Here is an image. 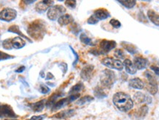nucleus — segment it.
<instances>
[{
    "label": "nucleus",
    "mask_w": 159,
    "mask_h": 120,
    "mask_svg": "<svg viewBox=\"0 0 159 120\" xmlns=\"http://www.w3.org/2000/svg\"><path fill=\"white\" fill-rule=\"evenodd\" d=\"M128 85H129L130 87L135 89H139V90H141V89H143L144 88V83L139 77L132 78L129 81Z\"/></svg>",
    "instance_id": "2eb2a0df"
},
{
    "label": "nucleus",
    "mask_w": 159,
    "mask_h": 120,
    "mask_svg": "<svg viewBox=\"0 0 159 120\" xmlns=\"http://www.w3.org/2000/svg\"><path fill=\"white\" fill-rule=\"evenodd\" d=\"M123 65L125 68V71L130 75H135L136 73L137 69L134 66L133 63L130 59H125L123 62Z\"/></svg>",
    "instance_id": "f3484780"
},
{
    "label": "nucleus",
    "mask_w": 159,
    "mask_h": 120,
    "mask_svg": "<svg viewBox=\"0 0 159 120\" xmlns=\"http://www.w3.org/2000/svg\"><path fill=\"white\" fill-rule=\"evenodd\" d=\"M116 81L115 73L110 69H105L103 71V74L100 78V83L103 87L106 89H111Z\"/></svg>",
    "instance_id": "20e7f679"
},
{
    "label": "nucleus",
    "mask_w": 159,
    "mask_h": 120,
    "mask_svg": "<svg viewBox=\"0 0 159 120\" xmlns=\"http://www.w3.org/2000/svg\"><path fill=\"white\" fill-rule=\"evenodd\" d=\"M94 69V66L93 65L89 64V65L85 66L80 72V77L85 81H90L93 75Z\"/></svg>",
    "instance_id": "f8f14e48"
},
{
    "label": "nucleus",
    "mask_w": 159,
    "mask_h": 120,
    "mask_svg": "<svg viewBox=\"0 0 159 120\" xmlns=\"http://www.w3.org/2000/svg\"><path fill=\"white\" fill-rule=\"evenodd\" d=\"M113 102L119 110L123 112H127L133 107V101L131 96L122 91L116 93L114 95Z\"/></svg>",
    "instance_id": "f257e3e1"
},
{
    "label": "nucleus",
    "mask_w": 159,
    "mask_h": 120,
    "mask_svg": "<svg viewBox=\"0 0 159 120\" xmlns=\"http://www.w3.org/2000/svg\"><path fill=\"white\" fill-rule=\"evenodd\" d=\"M0 117L15 119L17 117V115L10 106L5 104L0 105Z\"/></svg>",
    "instance_id": "9d476101"
},
{
    "label": "nucleus",
    "mask_w": 159,
    "mask_h": 120,
    "mask_svg": "<svg viewBox=\"0 0 159 120\" xmlns=\"http://www.w3.org/2000/svg\"><path fill=\"white\" fill-rule=\"evenodd\" d=\"M13 58H14V57L12 56V55L7 54L6 52H2V51H0V61H1V60H8V59H10Z\"/></svg>",
    "instance_id": "72a5a7b5"
},
{
    "label": "nucleus",
    "mask_w": 159,
    "mask_h": 120,
    "mask_svg": "<svg viewBox=\"0 0 159 120\" xmlns=\"http://www.w3.org/2000/svg\"><path fill=\"white\" fill-rule=\"evenodd\" d=\"M150 69L152 70L153 72H154V73L159 77V67H158V66L153 65V66H150Z\"/></svg>",
    "instance_id": "79ce46f5"
},
{
    "label": "nucleus",
    "mask_w": 159,
    "mask_h": 120,
    "mask_svg": "<svg viewBox=\"0 0 159 120\" xmlns=\"http://www.w3.org/2000/svg\"><path fill=\"white\" fill-rule=\"evenodd\" d=\"M45 114H43V115H40V116H32V117L30 118L29 120H44L46 117Z\"/></svg>",
    "instance_id": "ea45409f"
},
{
    "label": "nucleus",
    "mask_w": 159,
    "mask_h": 120,
    "mask_svg": "<svg viewBox=\"0 0 159 120\" xmlns=\"http://www.w3.org/2000/svg\"><path fill=\"white\" fill-rule=\"evenodd\" d=\"M2 47L5 49H7V50H10V49H13L12 43H11V39H7L2 42Z\"/></svg>",
    "instance_id": "473e14b6"
},
{
    "label": "nucleus",
    "mask_w": 159,
    "mask_h": 120,
    "mask_svg": "<svg viewBox=\"0 0 159 120\" xmlns=\"http://www.w3.org/2000/svg\"><path fill=\"white\" fill-rule=\"evenodd\" d=\"M57 22L61 26H66L74 22V18L69 14H64L57 19Z\"/></svg>",
    "instance_id": "a211bd4d"
},
{
    "label": "nucleus",
    "mask_w": 159,
    "mask_h": 120,
    "mask_svg": "<svg viewBox=\"0 0 159 120\" xmlns=\"http://www.w3.org/2000/svg\"><path fill=\"white\" fill-rule=\"evenodd\" d=\"M0 37H1V35H0Z\"/></svg>",
    "instance_id": "de8ad7c7"
},
{
    "label": "nucleus",
    "mask_w": 159,
    "mask_h": 120,
    "mask_svg": "<svg viewBox=\"0 0 159 120\" xmlns=\"http://www.w3.org/2000/svg\"><path fill=\"white\" fill-rule=\"evenodd\" d=\"M17 16V11L10 7H5L0 12V20L10 22L14 20Z\"/></svg>",
    "instance_id": "6e6552de"
},
{
    "label": "nucleus",
    "mask_w": 159,
    "mask_h": 120,
    "mask_svg": "<svg viewBox=\"0 0 159 120\" xmlns=\"http://www.w3.org/2000/svg\"><path fill=\"white\" fill-rule=\"evenodd\" d=\"M103 65H104L106 67L112 69H116L118 71H122L124 68L123 63L119 59H114L112 58H105L102 60Z\"/></svg>",
    "instance_id": "423d86ee"
},
{
    "label": "nucleus",
    "mask_w": 159,
    "mask_h": 120,
    "mask_svg": "<svg viewBox=\"0 0 159 120\" xmlns=\"http://www.w3.org/2000/svg\"><path fill=\"white\" fill-rule=\"evenodd\" d=\"M39 90L42 93V94H47V93H49V91H50V89H49L47 85L43 84V85H40Z\"/></svg>",
    "instance_id": "e433bc0d"
},
{
    "label": "nucleus",
    "mask_w": 159,
    "mask_h": 120,
    "mask_svg": "<svg viewBox=\"0 0 159 120\" xmlns=\"http://www.w3.org/2000/svg\"><path fill=\"white\" fill-rule=\"evenodd\" d=\"M144 75L147 78V83L146 84L144 83V87H146L147 91L152 95L156 94L158 91V82H157L156 78L150 71H146Z\"/></svg>",
    "instance_id": "7ed1b4c3"
},
{
    "label": "nucleus",
    "mask_w": 159,
    "mask_h": 120,
    "mask_svg": "<svg viewBox=\"0 0 159 120\" xmlns=\"http://www.w3.org/2000/svg\"><path fill=\"white\" fill-rule=\"evenodd\" d=\"M46 32V25L44 21L36 20L29 24L27 28V33L32 39L37 40H41L45 35Z\"/></svg>",
    "instance_id": "f03ea898"
},
{
    "label": "nucleus",
    "mask_w": 159,
    "mask_h": 120,
    "mask_svg": "<svg viewBox=\"0 0 159 120\" xmlns=\"http://www.w3.org/2000/svg\"><path fill=\"white\" fill-rule=\"evenodd\" d=\"M80 40L81 41V43H83L85 45H89V46H94V43L92 42V40L86 35V33H82L80 35Z\"/></svg>",
    "instance_id": "bb28decb"
},
{
    "label": "nucleus",
    "mask_w": 159,
    "mask_h": 120,
    "mask_svg": "<svg viewBox=\"0 0 159 120\" xmlns=\"http://www.w3.org/2000/svg\"><path fill=\"white\" fill-rule=\"evenodd\" d=\"M133 99L138 104H141L144 102H146L147 104H151L153 101V99L150 96L143 94L141 92H137L136 94H134Z\"/></svg>",
    "instance_id": "ddd939ff"
},
{
    "label": "nucleus",
    "mask_w": 159,
    "mask_h": 120,
    "mask_svg": "<svg viewBox=\"0 0 159 120\" xmlns=\"http://www.w3.org/2000/svg\"><path fill=\"white\" fill-rule=\"evenodd\" d=\"M11 43H12L13 48L16 49L23 48L26 44L25 41H24L22 38L19 37V36L16 38H13V39H11Z\"/></svg>",
    "instance_id": "6ab92c4d"
},
{
    "label": "nucleus",
    "mask_w": 159,
    "mask_h": 120,
    "mask_svg": "<svg viewBox=\"0 0 159 120\" xmlns=\"http://www.w3.org/2000/svg\"><path fill=\"white\" fill-rule=\"evenodd\" d=\"M23 2H24V3H27L28 5H30V4L35 2V1H23Z\"/></svg>",
    "instance_id": "a18cd8bd"
},
{
    "label": "nucleus",
    "mask_w": 159,
    "mask_h": 120,
    "mask_svg": "<svg viewBox=\"0 0 159 120\" xmlns=\"http://www.w3.org/2000/svg\"><path fill=\"white\" fill-rule=\"evenodd\" d=\"M119 3H120L122 6L128 9H131L136 5V2L135 0H128V1H118Z\"/></svg>",
    "instance_id": "cd10ccee"
},
{
    "label": "nucleus",
    "mask_w": 159,
    "mask_h": 120,
    "mask_svg": "<svg viewBox=\"0 0 159 120\" xmlns=\"http://www.w3.org/2000/svg\"><path fill=\"white\" fill-rule=\"evenodd\" d=\"M70 30L71 31H72L74 34H75V35H77V34L81 31V28H80V27L75 22H73L72 24H71Z\"/></svg>",
    "instance_id": "2f4dec72"
},
{
    "label": "nucleus",
    "mask_w": 159,
    "mask_h": 120,
    "mask_svg": "<svg viewBox=\"0 0 159 120\" xmlns=\"http://www.w3.org/2000/svg\"><path fill=\"white\" fill-rule=\"evenodd\" d=\"M84 89V85L83 83L80 82V83H77L76 85H74V86H72V89H70L69 91V94L70 95L72 94H79V92H80L83 89Z\"/></svg>",
    "instance_id": "a878e982"
},
{
    "label": "nucleus",
    "mask_w": 159,
    "mask_h": 120,
    "mask_svg": "<svg viewBox=\"0 0 159 120\" xmlns=\"http://www.w3.org/2000/svg\"><path fill=\"white\" fill-rule=\"evenodd\" d=\"M94 94L97 98L103 99L106 97L108 94L105 93L104 89L102 86H97L94 90Z\"/></svg>",
    "instance_id": "b1692460"
},
{
    "label": "nucleus",
    "mask_w": 159,
    "mask_h": 120,
    "mask_svg": "<svg viewBox=\"0 0 159 120\" xmlns=\"http://www.w3.org/2000/svg\"><path fill=\"white\" fill-rule=\"evenodd\" d=\"M66 7L61 5H53L47 10V17L49 20L55 21L66 13Z\"/></svg>",
    "instance_id": "39448f33"
},
{
    "label": "nucleus",
    "mask_w": 159,
    "mask_h": 120,
    "mask_svg": "<svg viewBox=\"0 0 159 120\" xmlns=\"http://www.w3.org/2000/svg\"><path fill=\"white\" fill-rule=\"evenodd\" d=\"M98 22H99V20L97 19L96 18L94 15L90 16L89 18V19L87 20V23L89 24H96L98 23Z\"/></svg>",
    "instance_id": "4c0bfd02"
},
{
    "label": "nucleus",
    "mask_w": 159,
    "mask_h": 120,
    "mask_svg": "<svg viewBox=\"0 0 159 120\" xmlns=\"http://www.w3.org/2000/svg\"><path fill=\"white\" fill-rule=\"evenodd\" d=\"M94 16L99 21V20H105L106 19L109 18V17L111 16V14L110 13L106 10V9L99 8L94 11Z\"/></svg>",
    "instance_id": "dca6fc26"
},
{
    "label": "nucleus",
    "mask_w": 159,
    "mask_h": 120,
    "mask_svg": "<svg viewBox=\"0 0 159 120\" xmlns=\"http://www.w3.org/2000/svg\"><path fill=\"white\" fill-rule=\"evenodd\" d=\"M7 31L8 32H10V33H16L17 35H19V37L22 38L23 39H27L29 41H30V43H32V41L30 40L27 36H26L25 35H24L22 32L20 31V29H19V27L18 25H12L10 26V27L8 28V30H7Z\"/></svg>",
    "instance_id": "5701e85b"
},
{
    "label": "nucleus",
    "mask_w": 159,
    "mask_h": 120,
    "mask_svg": "<svg viewBox=\"0 0 159 120\" xmlns=\"http://www.w3.org/2000/svg\"><path fill=\"white\" fill-rule=\"evenodd\" d=\"M52 78H54V76L52 75V74L50 73V72H48L47 77H46V80H47V81H49V80L52 79Z\"/></svg>",
    "instance_id": "c03bdc74"
},
{
    "label": "nucleus",
    "mask_w": 159,
    "mask_h": 120,
    "mask_svg": "<svg viewBox=\"0 0 159 120\" xmlns=\"http://www.w3.org/2000/svg\"><path fill=\"white\" fill-rule=\"evenodd\" d=\"M70 47V49H72V52H73V54L75 55V60H74V63H73V66H74L77 64V61H78V60H79V56H78V55H77V53L73 49V48H72V47Z\"/></svg>",
    "instance_id": "a19ab883"
},
{
    "label": "nucleus",
    "mask_w": 159,
    "mask_h": 120,
    "mask_svg": "<svg viewBox=\"0 0 159 120\" xmlns=\"http://www.w3.org/2000/svg\"><path fill=\"white\" fill-rule=\"evenodd\" d=\"M65 4L69 8L74 9L75 8L76 5H77V2L75 0H67V1H65Z\"/></svg>",
    "instance_id": "f704fd0d"
},
{
    "label": "nucleus",
    "mask_w": 159,
    "mask_h": 120,
    "mask_svg": "<svg viewBox=\"0 0 159 120\" xmlns=\"http://www.w3.org/2000/svg\"><path fill=\"white\" fill-rule=\"evenodd\" d=\"M54 3L55 2L52 1V0H43V1H40L36 5L35 9L36 12L39 13H44L49 10L51 7H52Z\"/></svg>",
    "instance_id": "9b49d317"
},
{
    "label": "nucleus",
    "mask_w": 159,
    "mask_h": 120,
    "mask_svg": "<svg viewBox=\"0 0 159 120\" xmlns=\"http://www.w3.org/2000/svg\"><path fill=\"white\" fill-rule=\"evenodd\" d=\"M147 17L155 25L159 27V14L153 10H149L147 11Z\"/></svg>",
    "instance_id": "412c9836"
},
{
    "label": "nucleus",
    "mask_w": 159,
    "mask_h": 120,
    "mask_svg": "<svg viewBox=\"0 0 159 120\" xmlns=\"http://www.w3.org/2000/svg\"><path fill=\"white\" fill-rule=\"evenodd\" d=\"M46 106V100H42L30 105V107L34 112H41Z\"/></svg>",
    "instance_id": "aec40b11"
},
{
    "label": "nucleus",
    "mask_w": 159,
    "mask_h": 120,
    "mask_svg": "<svg viewBox=\"0 0 159 120\" xmlns=\"http://www.w3.org/2000/svg\"><path fill=\"white\" fill-rule=\"evenodd\" d=\"M148 107H147L146 105L141 106V107L138 110L137 116L139 118H144L147 115V113H148Z\"/></svg>",
    "instance_id": "c756f323"
},
{
    "label": "nucleus",
    "mask_w": 159,
    "mask_h": 120,
    "mask_svg": "<svg viewBox=\"0 0 159 120\" xmlns=\"http://www.w3.org/2000/svg\"><path fill=\"white\" fill-rule=\"evenodd\" d=\"M94 100V97L91 96H89V95H86V96H84L83 97L80 98V100H78L77 102V104L80 105V106H82V105L89 103V102H92Z\"/></svg>",
    "instance_id": "c85d7f7f"
},
{
    "label": "nucleus",
    "mask_w": 159,
    "mask_h": 120,
    "mask_svg": "<svg viewBox=\"0 0 159 120\" xmlns=\"http://www.w3.org/2000/svg\"><path fill=\"white\" fill-rule=\"evenodd\" d=\"M122 45L123 46V47L124 48L125 50H127L128 52H129L130 53H131V54H135V53L137 52L136 51V47H134L133 45L132 44H130V43H122Z\"/></svg>",
    "instance_id": "7c9ffc66"
},
{
    "label": "nucleus",
    "mask_w": 159,
    "mask_h": 120,
    "mask_svg": "<svg viewBox=\"0 0 159 120\" xmlns=\"http://www.w3.org/2000/svg\"><path fill=\"white\" fill-rule=\"evenodd\" d=\"M110 24H111V25L113 27H114V28H119L122 25L121 22H120L117 19H113L110 21Z\"/></svg>",
    "instance_id": "c9c22d12"
},
{
    "label": "nucleus",
    "mask_w": 159,
    "mask_h": 120,
    "mask_svg": "<svg viewBox=\"0 0 159 120\" xmlns=\"http://www.w3.org/2000/svg\"><path fill=\"white\" fill-rule=\"evenodd\" d=\"M116 47V42L115 41H109V40L103 39L99 43V51L100 55H104L108 53L112 49Z\"/></svg>",
    "instance_id": "1a4fd4ad"
},
{
    "label": "nucleus",
    "mask_w": 159,
    "mask_h": 120,
    "mask_svg": "<svg viewBox=\"0 0 159 120\" xmlns=\"http://www.w3.org/2000/svg\"><path fill=\"white\" fill-rule=\"evenodd\" d=\"M80 96V94H72L70 95L69 97H68L61 99V100H58L57 102H55L54 106L52 107V110L53 111H54V110H60L61 108H62L63 107H64V106H66V105L71 103V102H72L73 101L76 100L77 99L79 98Z\"/></svg>",
    "instance_id": "0eeeda50"
},
{
    "label": "nucleus",
    "mask_w": 159,
    "mask_h": 120,
    "mask_svg": "<svg viewBox=\"0 0 159 120\" xmlns=\"http://www.w3.org/2000/svg\"><path fill=\"white\" fill-rule=\"evenodd\" d=\"M74 114V110L71 109V110H62V111L59 112L53 116V118H56V119H66V118L72 117Z\"/></svg>",
    "instance_id": "4be33fe9"
},
{
    "label": "nucleus",
    "mask_w": 159,
    "mask_h": 120,
    "mask_svg": "<svg viewBox=\"0 0 159 120\" xmlns=\"http://www.w3.org/2000/svg\"><path fill=\"white\" fill-rule=\"evenodd\" d=\"M6 120H8V119H6Z\"/></svg>",
    "instance_id": "49530a36"
},
{
    "label": "nucleus",
    "mask_w": 159,
    "mask_h": 120,
    "mask_svg": "<svg viewBox=\"0 0 159 120\" xmlns=\"http://www.w3.org/2000/svg\"><path fill=\"white\" fill-rule=\"evenodd\" d=\"M61 96H62V94H59V93H55V94H52L50 97L48 99L47 101H46V106H47V108L52 107V106L55 105V102H56L57 99L60 97Z\"/></svg>",
    "instance_id": "393cba45"
},
{
    "label": "nucleus",
    "mask_w": 159,
    "mask_h": 120,
    "mask_svg": "<svg viewBox=\"0 0 159 120\" xmlns=\"http://www.w3.org/2000/svg\"><path fill=\"white\" fill-rule=\"evenodd\" d=\"M133 64L135 67L139 70H142L147 68L148 65V60L142 57L138 56L133 58Z\"/></svg>",
    "instance_id": "4468645a"
},
{
    "label": "nucleus",
    "mask_w": 159,
    "mask_h": 120,
    "mask_svg": "<svg viewBox=\"0 0 159 120\" xmlns=\"http://www.w3.org/2000/svg\"><path fill=\"white\" fill-rule=\"evenodd\" d=\"M24 70H25V66H20V67H19L18 69H16L15 72H17V73H22V72H24Z\"/></svg>",
    "instance_id": "37998d69"
},
{
    "label": "nucleus",
    "mask_w": 159,
    "mask_h": 120,
    "mask_svg": "<svg viewBox=\"0 0 159 120\" xmlns=\"http://www.w3.org/2000/svg\"><path fill=\"white\" fill-rule=\"evenodd\" d=\"M114 56L117 58H124V52L122 50V49H116L114 53Z\"/></svg>",
    "instance_id": "58836bf2"
}]
</instances>
